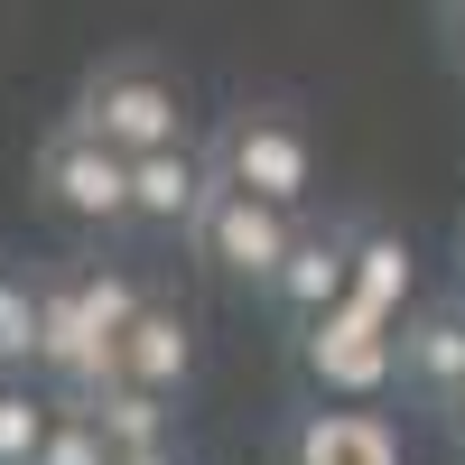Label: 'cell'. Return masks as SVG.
<instances>
[{"label":"cell","instance_id":"6da1fadb","mask_svg":"<svg viewBox=\"0 0 465 465\" xmlns=\"http://www.w3.org/2000/svg\"><path fill=\"white\" fill-rule=\"evenodd\" d=\"M74 131H94L103 149L122 159H149V149H177L186 140V84L159 56H103L84 84H74Z\"/></svg>","mask_w":465,"mask_h":465},{"label":"cell","instance_id":"7a4b0ae2","mask_svg":"<svg viewBox=\"0 0 465 465\" xmlns=\"http://www.w3.org/2000/svg\"><path fill=\"white\" fill-rule=\"evenodd\" d=\"M205 159H214L223 186H242V196L280 205V214H298L307 196H317V140H307L298 112H280V103H242V112L214 131Z\"/></svg>","mask_w":465,"mask_h":465},{"label":"cell","instance_id":"3957f363","mask_svg":"<svg viewBox=\"0 0 465 465\" xmlns=\"http://www.w3.org/2000/svg\"><path fill=\"white\" fill-rule=\"evenodd\" d=\"M298 363H307V381H317L326 401H381L391 372H401V326L344 298L317 326H298Z\"/></svg>","mask_w":465,"mask_h":465},{"label":"cell","instance_id":"277c9868","mask_svg":"<svg viewBox=\"0 0 465 465\" xmlns=\"http://www.w3.org/2000/svg\"><path fill=\"white\" fill-rule=\"evenodd\" d=\"M37 196H47L65 223H94V232L140 223L131 214V159L103 149L94 131H74V122H56L47 140H37Z\"/></svg>","mask_w":465,"mask_h":465},{"label":"cell","instance_id":"5b68a950","mask_svg":"<svg viewBox=\"0 0 465 465\" xmlns=\"http://www.w3.org/2000/svg\"><path fill=\"white\" fill-rule=\"evenodd\" d=\"M186 242H196L223 280L270 289V280H280V261H289V242H298V214H280V205H261V196H242V186L214 177V196H205L196 223H186Z\"/></svg>","mask_w":465,"mask_h":465},{"label":"cell","instance_id":"8992f818","mask_svg":"<svg viewBox=\"0 0 465 465\" xmlns=\"http://www.w3.org/2000/svg\"><path fill=\"white\" fill-rule=\"evenodd\" d=\"M354 232H363V223H298L280 280H270V298H280L298 326H317L326 307L354 298Z\"/></svg>","mask_w":465,"mask_h":465},{"label":"cell","instance_id":"52a82bcc","mask_svg":"<svg viewBox=\"0 0 465 465\" xmlns=\"http://www.w3.org/2000/svg\"><path fill=\"white\" fill-rule=\"evenodd\" d=\"M289 465H401V429H391V410H372V401L307 410L289 429Z\"/></svg>","mask_w":465,"mask_h":465},{"label":"cell","instance_id":"ba28073f","mask_svg":"<svg viewBox=\"0 0 465 465\" xmlns=\"http://www.w3.org/2000/svg\"><path fill=\"white\" fill-rule=\"evenodd\" d=\"M205 196H214V159L205 149H149V159H131V214L140 223H159V232H186L205 214Z\"/></svg>","mask_w":465,"mask_h":465},{"label":"cell","instance_id":"9c48e42d","mask_svg":"<svg viewBox=\"0 0 465 465\" xmlns=\"http://www.w3.org/2000/svg\"><path fill=\"white\" fill-rule=\"evenodd\" d=\"M186 372H196V326H186V307L149 298L140 317H131V335H122V381H140V391L177 401Z\"/></svg>","mask_w":465,"mask_h":465},{"label":"cell","instance_id":"30bf717a","mask_svg":"<svg viewBox=\"0 0 465 465\" xmlns=\"http://www.w3.org/2000/svg\"><path fill=\"white\" fill-rule=\"evenodd\" d=\"M401 381H419L429 401H456L465 391V307L456 298L401 317Z\"/></svg>","mask_w":465,"mask_h":465},{"label":"cell","instance_id":"8fae6325","mask_svg":"<svg viewBox=\"0 0 465 465\" xmlns=\"http://www.w3.org/2000/svg\"><path fill=\"white\" fill-rule=\"evenodd\" d=\"M410 298H419V261L391 223H363L354 232V307H372V317H410Z\"/></svg>","mask_w":465,"mask_h":465},{"label":"cell","instance_id":"7c38bea8","mask_svg":"<svg viewBox=\"0 0 465 465\" xmlns=\"http://www.w3.org/2000/svg\"><path fill=\"white\" fill-rule=\"evenodd\" d=\"M56 410H65V401H56ZM74 419H94L112 456H149V447H168V401L140 391V381H112V391L74 401Z\"/></svg>","mask_w":465,"mask_h":465},{"label":"cell","instance_id":"4fadbf2b","mask_svg":"<svg viewBox=\"0 0 465 465\" xmlns=\"http://www.w3.org/2000/svg\"><path fill=\"white\" fill-rule=\"evenodd\" d=\"M47 429H56V401H37L28 381H0V465H37Z\"/></svg>","mask_w":465,"mask_h":465},{"label":"cell","instance_id":"5bb4252c","mask_svg":"<svg viewBox=\"0 0 465 465\" xmlns=\"http://www.w3.org/2000/svg\"><path fill=\"white\" fill-rule=\"evenodd\" d=\"M10 372H37V280L0 270V381Z\"/></svg>","mask_w":465,"mask_h":465},{"label":"cell","instance_id":"9a60e30c","mask_svg":"<svg viewBox=\"0 0 465 465\" xmlns=\"http://www.w3.org/2000/svg\"><path fill=\"white\" fill-rule=\"evenodd\" d=\"M37 465H112V447H103V429H94V419L56 410V429H47V447H37Z\"/></svg>","mask_w":465,"mask_h":465},{"label":"cell","instance_id":"2e32d148","mask_svg":"<svg viewBox=\"0 0 465 465\" xmlns=\"http://www.w3.org/2000/svg\"><path fill=\"white\" fill-rule=\"evenodd\" d=\"M112 465H177V447H149V456H112Z\"/></svg>","mask_w":465,"mask_h":465},{"label":"cell","instance_id":"e0dca14e","mask_svg":"<svg viewBox=\"0 0 465 465\" xmlns=\"http://www.w3.org/2000/svg\"><path fill=\"white\" fill-rule=\"evenodd\" d=\"M456 47H465V0H456Z\"/></svg>","mask_w":465,"mask_h":465},{"label":"cell","instance_id":"ac0fdd59","mask_svg":"<svg viewBox=\"0 0 465 465\" xmlns=\"http://www.w3.org/2000/svg\"><path fill=\"white\" fill-rule=\"evenodd\" d=\"M447 410H456V429H465V391H456V401H447Z\"/></svg>","mask_w":465,"mask_h":465}]
</instances>
